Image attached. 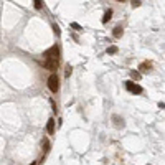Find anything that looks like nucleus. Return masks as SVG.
Masks as SVG:
<instances>
[{
	"instance_id": "nucleus-17",
	"label": "nucleus",
	"mask_w": 165,
	"mask_h": 165,
	"mask_svg": "<svg viewBox=\"0 0 165 165\" xmlns=\"http://www.w3.org/2000/svg\"><path fill=\"white\" fill-rule=\"evenodd\" d=\"M50 103H51V107H53V111H55V112H56V104H55V101H53V99H51V101H50Z\"/></svg>"
},
{
	"instance_id": "nucleus-19",
	"label": "nucleus",
	"mask_w": 165,
	"mask_h": 165,
	"mask_svg": "<svg viewBox=\"0 0 165 165\" xmlns=\"http://www.w3.org/2000/svg\"><path fill=\"white\" fill-rule=\"evenodd\" d=\"M30 165H36V162H31V164Z\"/></svg>"
},
{
	"instance_id": "nucleus-12",
	"label": "nucleus",
	"mask_w": 165,
	"mask_h": 165,
	"mask_svg": "<svg viewBox=\"0 0 165 165\" xmlns=\"http://www.w3.org/2000/svg\"><path fill=\"white\" fill-rule=\"evenodd\" d=\"M33 3H35V8H36V10H41V8H43V2H41V0H35Z\"/></svg>"
},
{
	"instance_id": "nucleus-7",
	"label": "nucleus",
	"mask_w": 165,
	"mask_h": 165,
	"mask_svg": "<svg viewBox=\"0 0 165 165\" xmlns=\"http://www.w3.org/2000/svg\"><path fill=\"white\" fill-rule=\"evenodd\" d=\"M46 130H48V134L53 135L55 134V119H48V124H46Z\"/></svg>"
},
{
	"instance_id": "nucleus-10",
	"label": "nucleus",
	"mask_w": 165,
	"mask_h": 165,
	"mask_svg": "<svg viewBox=\"0 0 165 165\" xmlns=\"http://www.w3.org/2000/svg\"><path fill=\"white\" fill-rule=\"evenodd\" d=\"M130 76H132V79H135V81H139L140 78H142V74H140L139 71H135V69H132V71H130Z\"/></svg>"
},
{
	"instance_id": "nucleus-5",
	"label": "nucleus",
	"mask_w": 165,
	"mask_h": 165,
	"mask_svg": "<svg viewBox=\"0 0 165 165\" xmlns=\"http://www.w3.org/2000/svg\"><path fill=\"white\" fill-rule=\"evenodd\" d=\"M112 122H114V125H116L117 129L124 127V119L121 117V116H117V114H114V116H112Z\"/></svg>"
},
{
	"instance_id": "nucleus-8",
	"label": "nucleus",
	"mask_w": 165,
	"mask_h": 165,
	"mask_svg": "<svg viewBox=\"0 0 165 165\" xmlns=\"http://www.w3.org/2000/svg\"><path fill=\"white\" fill-rule=\"evenodd\" d=\"M112 36L114 38H121V36H122V28H121V26H116L112 30Z\"/></svg>"
},
{
	"instance_id": "nucleus-13",
	"label": "nucleus",
	"mask_w": 165,
	"mask_h": 165,
	"mask_svg": "<svg viewBox=\"0 0 165 165\" xmlns=\"http://www.w3.org/2000/svg\"><path fill=\"white\" fill-rule=\"evenodd\" d=\"M117 51H119L117 46H109V48H107V53H109V55H116Z\"/></svg>"
},
{
	"instance_id": "nucleus-9",
	"label": "nucleus",
	"mask_w": 165,
	"mask_h": 165,
	"mask_svg": "<svg viewBox=\"0 0 165 165\" xmlns=\"http://www.w3.org/2000/svg\"><path fill=\"white\" fill-rule=\"evenodd\" d=\"M111 17H112V10L109 8V10H106V13H104V17H103V23H107V21L111 20Z\"/></svg>"
},
{
	"instance_id": "nucleus-14",
	"label": "nucleus",
	"mask_w": 165,
	"mask_h": 165,
	"mask_svg": "<svg viewBox=\"0 0 165 165\" xmlns=\"http://www.w3.org/2000/svg\"><path fill=\"white\" fill-rule=\"evenodd\" d=\"M71 73H73V68L69 66V64H68V66H66V71H64V76L69 78V76H71Z\"/></svg>"
},
{
	"instance_id": "nucleus-1",
	"label": "nucleus",
	"mask_w": 165,
	"mask_h": 165,
	"mask_svg": "<svg viewBox=\"0 0 165 165\" xmlns=\"http://www.w3.org/2000/svg\"><path fill=\"white\" fill-rule=\"evenodd\" d=\"M48 88H50L51 93H56L58 89H60V79H58L56 73H53L51 76L48 78Z\"/></svg>"
},
{
	"instance_id": "nucleus-6",
	"label": "nucleus",
	"mask_w": 165,
	"mask_h": 165,
	"mask_svg": "<svg viewBox=\"0 0 165 165\" xmlns=\"http://www.w3.org/2000/svg\"><path fill=\"white\" fill-rule=\"evenodd\" d=\"M139 69H140V74H142V73H149L150 69H152V63H149V61H144V63H140Z\"/></svg>"
},
{
	"instance_id": "nucleus-18",
	"label": "nucleus",
	"mask_w": 165,
	"mask_h": 165,
	"mask_svg": "<svg viewBox=\"0 0 165 165\" xmlns=\"http://www.w3.org/2000/svg\"><path fill=\"white\" fill-rule=\"evenodd\" d=\"M71 26H73V28H76V30H81V26L78 25V23H71Z\"/></svg>"
},
{
	"instance_id": "nucleus-11",
	"label": "nucleus",
	"mask_w": 165,
	"mask_h": 165,
	"mask_svg": "<svg viewBox=\"0 0 165 165\" xmlns=\"http://www.w3.org/2000/svg\"><path fill=\"white\" fill-rule=\"evenodd\" d=\"M41 144H43V147H45V152H50V147H51V145H50V140H48L46 137L41 140Z\"/></svg>"
},
{
	"instance_id": "nucleus-4",
	"label": "nucleus",
	"mask_w": 165,
	"mask_h": 165,
	"mask_svg": "<svg viewBox=\"0 0 165 165\" xmlns=\"http://www.w3.org/2000/svg\"><path fill=\"white\" fill-rule=\"evenodd\" d=\"M58 55H60L58 46H51L50 50H46V51H45V55H43V56H45V60H46V58H58Z\"/></svg>"
},
{
	"instance_id": "nucleus-3",
	"label": "nucleus",
	"mask_w": 165,
	"mask_h": 165,
	"mask_svg": "<svg viewBox=\"0 0 165 165\" xmlns=\"http://www.w3.org/2000/svg\"><path fill=\"white\" fill-rule=\"evenodd\" d=\"M125 88L129 89L130 93H134V94H140V93H142V88H140L139 84H135L134 81H127V82H125Z\"/></svg>"
},
{
	"instance_id": "nucleus-16",
	"label": "nucleus",
	"mask_w": 165,
	"mask_h": 165,
	"mask_svg": "<svg viewBox=\"0 0 165 165\" xmlns=\"http://www.w3.org/2000/svg\"><path fill=\"white\" fill-rule=\"evenodd\" d=\"M140 3H142L140 0H134V2H132V7H134V8H137V7H140Z\"/></svg>"
},
{
	"instance_id": "nucleus-15",
	"label": "nucleus",
	"mask_w": 165,
	"mask_h": 165,
	"mask_svg": "<svg viewBox=\"0 0 165 165\" xmlns=\"http://www.w3.org/2000/svg\"><path fill=\"white\" fill-rule=\"evenodd\" d=\"M53 31H55L56 35H60V33H61V31H60V26H58L56 23H53Z\"/></svg>"
},
{
	"instance_id": "nucleus-2",
	"label": "nucleus",
	"mask_w": 165,
	"mask_h": 165,
	"mask_svg": "<svg viewBox=\"0 0 165 165\" xmlns=\"http://www.w3.org/2000/svg\"><path fill=\"white\" fill-rule=\"evenodd\" d=\"M58 63H60L58 58H46L43 61V66L46 68V69H50V71H55V69H58Z\"/></svg>"
}]
</instances>
